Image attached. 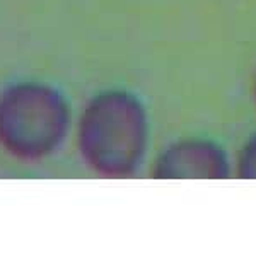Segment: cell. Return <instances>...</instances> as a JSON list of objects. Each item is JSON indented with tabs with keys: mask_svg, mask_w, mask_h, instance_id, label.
<instances>
[{
	"mask_svg": "<svg viewBox=\"0 0 256 256\" xmlns=\"http://www.w3.org/2000/svg\"><path fill=\"white\" fill-rule=\"evenodd\" d=\"M82 162L108 180L132 178L142 169L150 144V120L137 94L108 88L92 94L76 123Z\"/></svg>",
	"mask_w": 256,
	"mask_h": 256,
	"instance_id": "cell-1",
	"label": "cell"
},
{
	"mask_svg": "<svg viewBox=\"0 0 256 256\" xmlns=\"http://www.w3.org/2000/svg\"><path fill=\"white\" fill-rule=\"evenodd\" d=\"M72 126V106L56 86L22 79L0 90V148L9 158L43 162L64 147Z\"/></svg>",
	"mask_w": 256,
	"mask_h": 256,
	"instance_id": "cell-2",
	"label": "cell"
},
{
	"mask_svg": "<svg viewBox=\"0 0 256 256\" xmlns=\"http://www.w3.org/2000/svg\"><path fill=\"white\" fill-rule=\"evenodd\" d=\"M234 172L226 147L207 137H184L171 142L152 162L156 180H226Z\"/></svg>",
	"mask_w": 256,
	"mask_h": 256,
	"instance_id": "cell-3",
	"label": "cell"
},
{
	"mask_svg": "<svg viewBox=\"0 0 256 256\" xmlns=\"http://www.w3.org/2000/svg\"><path fill=\"white\" fill-rule=\"evenodd\" d=\"M234 174L239 180H256V132L239 148L234 162Z\"/></svg>",
	"mask_w": 256,
	"mask_h": 256,
	"instance_id": "cell-4",
	"label": "cell"
},
{
	"mask_svg": "<svg viewBox=\"0 0 256 256\" xmlns=\"http://www.w3.org/2000/svg\"><path fill=\"white\" fill-rule=\"evenodd\" d=\"M254 99H256V82H254Z\"/></svg>",
	"mask_w": 256,
	"mask_h": 256,
	"instance_id": "cell-5",
	"label": "cell"
}]
</instances>
